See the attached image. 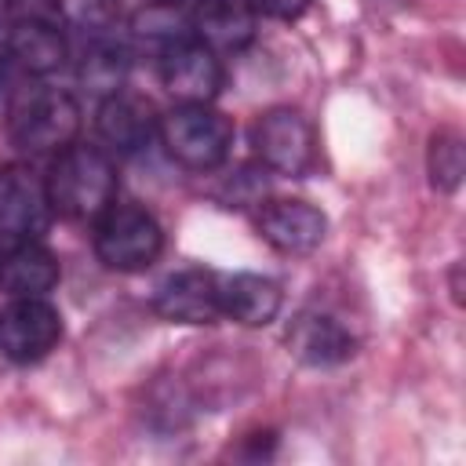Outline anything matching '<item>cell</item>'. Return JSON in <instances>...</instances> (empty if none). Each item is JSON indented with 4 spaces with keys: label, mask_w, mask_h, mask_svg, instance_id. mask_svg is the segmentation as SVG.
<instances>
[{
    "label": "cell",
    "mask_w": 466,
    "mask_h": 466,
    "mask_svg": "<svg viewBox=\"0 0 466 466\" xmlns=\"http://www.w3.org/2000/svg\"><path fill=\"white\" fill-rule=\"evenodd\" d=\"M51 211L69 222H95L116 200V167L102 146H66L44 175Z\"/></svg>",
    "instance_id": "obj_1"
},
{
    "label": "cell",
    "mask_w": 466,
    "mask_h": 466,
    "mask_svg": "<svg viewBox=\"0 0 466 466\" xmlns=\"http://www.w3.org/2000/svg\"><path fill=\"white\" fill-rule=\"evenodd\" d=\"M7 135L29 157H55L80 135V106L51 84H25L7 102Z\"/></svg>",
    "instance_id": "obj_2"
},
{
    "label": "cell",
    "mask_w": 466,
    "mask_h": 466,
    "mask_svg": "<svg viewBox=\"0 0 466 466\" xmlns=\"http://www.w3.org/2000/svg\"><path fill=\"white\" fill-rule=\"evenodd\" d=\"M157 135L167 149L171 160H178L189 171H215L226 164L233 149V120L218 109L197 106V102H178L167 109L157 124Z\"/></svg>",
    "instance_id": "obj_3"
},
{
    "label": "cell",
    "mask_w": 466,
    "mask_h": 466,
    "mask_svg": "<svg viewBox=\"0 0 466 466\" xmlns=\"http://www.w3.org/2000/svg\"><path fill=\"white\" fill-rule=\"evenodd\" d=\"M164 251V229L153 211L138 204L113 200L95 218V255L106 269L116 273H138L153 266Z\"/></svg>",
    "instance_id": "obj_4"
},
{
    "label": "cell",
    "mask_w": 466,
    "mask_h": 466,
    "mask_svg": "<svg viewBox=\"0 0 466 466\" xmlns=\"http://www.w3.org/2000/svg\"><path fill=\"white\" fill-rule=\"evenodd\" d=\"M251 146L266 171L288 178H302L317 160V131L306 120V113L291 106H273L258 113L251 127Z\"/></svg>",
    "instance_id": "obj_5"
},
{
    "label": "cell",
    "mask_w": 466,
    "mask_h": 466,
    "mask_svg": "<svg viewBox=\"0 0 466 466\" xmlns=\"http://www.w3.org/2000/svg\"><path fill=\"white\" fill-rule=\"evenodd\" d=\"M62 339V313L44 299H11L0 309V353L15 364L44 360Z\"/></svg>",
    "instance_id": "obj_6"
},
{
    "label": "cell",
    "mask_w": 466,
    "mask_h": 466,
    "mask_svg": "<svg viewBox=\"0 0 466 466\" xmlns=\"http://www.w3.org/2000/svg\"><path fill=\"white\" fill-rule=\"evenodd\" d=\"M51 200L44 178L15 160L0 167V237L11 240H36L51 222Z\"/></svg>",
    "instance_id": "obj_7"
},
{
    "label": "cell",
    "mask_w": 466,
    "mask_h": 466,
    "mask_svg": "<svg viewBox=\"0 0 466 466\" xmlns=\"http://www.w3.org/2000/svg\"><path fill=\"white\" fill-rule=\"evenodd\" d=\"M160 84L178 102L208 106L222 87V62L197 36H182L160 47Z\"/></svg>",
    "instance_id": "obj_8"
},
{
    "label": "cell",
    "mask_w": 466,
    "mask_h": 466,
    "mask_svg": "<svg viewBox=\"0 0 466 466\" xmlns=\"http://www.w3.org/2000/svg\"><path fill=\"white\" fill-rule=\"evenodd\" d=\"M255 226H258V237L280 255H309L320 248L328 233L324 211L313 208L309 200H291V197L266 200L258 208Z\"/></svg>",
    "instance_id": "obj_9"
},
{
    "label": "cell",
    "mask_w": 466,
    "mask_h": 466,
    "mask_svg": "<svg viewBox=\"0 0 466 466\" xmlns=\"http://www.w3.org/2000/svg\"><path fill=\"white\" fill-rule=\"evenodd\" d=\"M157 124H160V116L146 95L120 87V91L98 98L95 131H98L102 146L113 153H138L157 135Z\"/></svg>",
    "instance_id": "obj_10"
},
{
    "label": "cell",
    "mask_w": 466,
    "mask_h": 466,
    "mask_svg": "<svg viewBox=\"0 0 466 466\" xmlns=\"http://www.w3.org/2000/svg\"><path fill=\"white\" fill-rule=\"evenodd\" d=\"M153 309L175 324H211L222 317L218 277L208 269H178L167 280H160Z\"/></svg>",
    "instance_id": "obj_11"
},
{
    "label": "cell",
    "mask_w": 466,
    "mask_h": 466,
    "mask_svg": "<svg viewBox=\"0 0 466 466\" xmlns=\"http://www.w3.org/2000/svg\"><path fill=\"white\" fill-rule=\"evenodd\" d=\"M288 350L309 368H335L357 353V339L350 335V328L339 317L306 309L288 328Z\"/></svg>",
    "instance_id": "obj_12"
},
{
    "label": "cell",
    "mask_w": 466,
    "mask_h": 466,
    "mask_svg": "<svg viewBox=\"0 0 466 466\" xmlns=\"http://www.w3.org/2000/svg\"><path fill=\"white\" fill-rule=\"evenodd\" d=\"M189 33L215 55L244 51L255 40V7L248 0H197Z\"/></svg>",
    "instance_id": "obj_13"
},
{
    "label": "cell",
    "mask_w": 466,
    "mask_h": 466,
    "mask_svg": "<svg viewBox=\"0 0 466 466\" xmlns=\"http://www.w3.org/2000/svg\"><path fill=\"white\" fill-rule=\"evenodd\" d=\"M218 302L222 317L244 324V328H266L280 313V284L262 273H229L218 277Z\"/></svg>",
    "instance_id": "obj_14"
},
{
    "label": "cell",
    "mask_w": 466,
    "mask_h": 466,
    "mask_svg": "<svg viewBox=\"0 0 466 466\" xmlns=\"http://www.w3.org/2000/svg\"><path fill=\"white\" fill-rule=\"evenodd\" d=\"M4 51H7L25 73H33V76L55 73V69L66 62V55H69L62 29H58L55 22L33 18V15H29V18H18V22L11 25L7 40H4Z\"/></svg>",
    "instance_id": "obj_15"
},
{
    "label": "cell",
    "mask_w": 466,
    "mask_h": 466,
    "mask_svg": "<svg viewBox=\"0 0 466 466\" xmlns=\"http://www.w3.org/2000/svg\"><path fill=\"white\" fill-rule=\"evenodd\" d=\"M58 284V258L40 240H18L0 255V288L11 299H36Z\"/></svg>",
    "instance_id": "obj_16"
},
{
    "label": "cell",
    "mask_w": 466,
    "mask_h": 466,
    "mask_svg": "<svg viewBox=\"0 0 466 466\" xmlns=\"http://www.w3.org/2000/svg\"><path fill=\"white\" fill-rule=\"evenodd\" d=\"M76 76H80V84H84L91 95L106 98V95L120 91L124 80H127V51H124L116 40H109L106 33H102V36H91V44H87L84 55H80Z\"/></svg>",
    "instance_id": "obj_17"
},
{
    "label": "cell",
    "mask_w": 466,
    "mask_h": 466,
    "mask_svg": "<svg viewBox=\"0 0 466 466\" xmlns=\"http://www.w3.org/2000/svg\"><path fill=\"white\" fill-rule=\"evenodd\" d=\"M462 135L451 127H441L430 135V153H426V171H430V186L441 193H455L462 182Z\"/></svg>",
    "instance_id": "obj_18"
},
{
    "label": "cell",
    "mask_w": 466,
    "mask_h": 466,
    "mask_svg": "<svg viewBox=\"0 0 466 466\" xmlns=\"http://www.w3.org/2000/svg\"><path fill=\"white\" fill-rule=\"evenodd\" d=\"M55 11L91 36H102L116 22V0H55Z\"/></svg>",
    "instance_id": "obj_19"
},
{
    "label": "cell",
    "mask_w": 466,
    "mask_h": 466,
    "mask_svg": "<svg viewBox=\"0 0 466 466\" xmlns=\"http://www.w3.org/2000/svg\"><path fill=\"white\" fill-rule=\"evenodd\" d=\"M248 4L255 7V15L280 18V22H291V18H299L309 7V0H248Z\"/></svg>",
    "instance_id": "obj_20"
},
{
    "label": "cell",
    "mask_w": 466,
    "mask_h": 466,
    "mask_svg": "<svg viewBox=\"0 0 466 466\" xmlns=\"http://www.w3.org/2000/svg\"><path fill=\"white\" fill-rule=\"evenodd\" d=\"M15 22H18V15H15V0H0V44L7 40V33H11Z\"/></svg>",
    "instance_id": "obj_21"
},
{
    "label": "cell",
    "mask_w": 466,
    "mask_h": 466,
    "mask_svg": "<svg viewBox=\"0 0 466 466\" xmlns=\"http://www.w3.org/2000/svg\"><path fill=\"white\" fill-rule=\"evenodd\" d=\"M4 76H7V66H4V44H0V91H4Z\"/></svg>",
    "instance_id": "obj_22"
},
{
    "label": "cell",
    "mask_w": 466,
    "mask_h": 466,
    "mask_svg": "<svg viewBox=\"0 0 466 466\" xmlns=\"http://www.w3.org/2000/svg\"><path fill=\"white\" fill-rule=\"evenodd\" d=\"M157 4H175V7H178V4H186V0H157Z\"/></svg>",
    "instance_id": "obj_23"
},
{
    "label": "cell",
    "mask_w": 466,
    "mask_h": 466,
    "mask_svg": "<svg viewBox=\"0 0 466 466\" xmlns=\"http://www.w3.org/2000/svg\"><path fill=\"white\" fill-rule=\"evenodd\" d=\"M0 255H4V251H0Z\"/></svg>",
    "instance_id": "obj_24"
}]
</instances>
